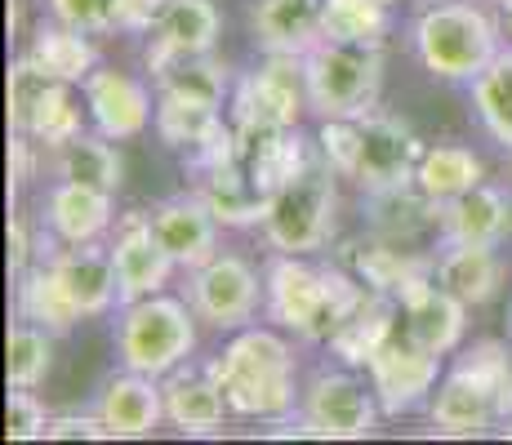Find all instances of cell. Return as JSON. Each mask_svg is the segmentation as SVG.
I'll list each match as a JSON object with an SVG mask.
<instances>
[{"mask_svg":"<svg viewBox=\"0 0 512 445\" xmlns=\"http://www.w3.org/2000/svg\"><path fill=\"white\" fill-rule=\"evenodd\" d=\"M210 374L219 379L232 414H241V419H294V405H299L294 374H299V365H294V348L277 330H263V325L232 330L228 348L210 361Z\"/></svg>","mask_w":512,"mask_h":445,"instance_id":"6da1fadb","label":"cell"},{"mask_svg":"<svg viewBox=\"0 0 512 445\" xmlns=\"http://www.w3.org/2000/svg\"><path fill=\"white\" fill-rule=\"evenodd\" d=\"M263 281H268L272 325L290 330L303 343H330V334L366 290L352 272L308 263V254H277Z\"/></svg>","mask_w":512,"mask_h":445,"instance_id":"7a4b0ae2","label":"cell"},{"mask_svg":"<svg viewBox=\"0 0 512 445\" xmlns=\"http://www.w3.org/2000/svg\"><path fill=\"white\" fill-rule=\"evenodd\" d=\"M428 419L441 437H481L512 423V361L504 343H477L437 383Z\"/></svg>","mask_w":512,"mask_h":445,"instance_id":"3957f363","label":"cell"},{"mask_svg":"<svg viewBox=\"0 0 512 445\" xmlns=\"http://www.w3.org/2000/svg\"><path fill=\"white\" fill-rule=\"evenodd\" d=\"M415 58L437 81H477L499 54V23L477 0H432L415 18Z\"/></svg>","mask_w":512,"mask_h":445,"instance_id":"277c9868","label":"cell"},{"mask_svg":"<svg viewBox=\"0 0 512 445\" xmlns=\"http://www.w3.org/2000/svg\"><path fill=\"white\" fill-rule=\"evenodd\" d=\"M303 85H308V107L321 121H357L374 112L383 89V45H352L321 36L303 54Z\"/></svg>","mask_w":512,"mask_h":445,"instance_id":"5b68a950","label":"cell"},{"mask_svg":"<svg viewBox=\"0 0 512 445\" xmlns=\"http://www.w3.org/2000/svg\"><path fill=\"white\" fill-rule=\"evenodd\" d=\"M196 321L192 303L170 299V294H152L139 303H121V321H116V356L125 370L165 379L174 374L187 356L196 352Z\"/></svg>","mask_w":512,"mask_h":445,"instance_id":"8992f818","label":"cell"},{"mask_svg":"<svg viewBox=\"0 0 512 445\" xmlns=\"http://www.w3.org/2000/svg\"><path fill=\"white\" fill-rule=\"evenodd\" d=\"M339 170L326 161H312L303 174H294L285 187L268 196L263 214V236L277 254H317L334 232V210H339Z\"/></svg>","mask_w":512,"mask_h":445,"instance_id":"52a82bcc","label":"cell"},{"mask_svg":"<svg viewBox=\"0 0 512 445\" xmlns=\"http://www.w3.org/2000/svg\"><path fill=\"white\" fill-rule=\"evenodd\" d=\"M383 405L374 388L348 370H321L299 397V428L303 437H326V441H361L379 432Z\"/></svg>","mask_w":512,"mask_h":445,"instance_id":"ba28073f","label":"cell"},{"mask_svg":"<svg viewBox=\"0 0 512 445\" xmlns=\"http://www.w3.org/2000/svg\"><path fill=\"white\" fill-rule=\"evenodd\" d=\"M308 112V85H303V58H277L259 72L241 76L232 89V125L241 138L250 134H277L294 130L299 116Z\"/></svg>","mask_w":512,"mask_h":445,"instance_id":"9c48e42d","label":"cell"},{"mask_svg":"<svg viewBox=\"0 0 512 445\" xmlns=\"http://www.w3.org/2000/svg\"><path fill=\"white\" fill-rule=\"evenodd\" d=\"M187 303L214 330H245L259 316V308H268V281L254 272L250 259L219 250L214 259L192 267Z\"/></svg>","mask_w":512,"mask_h":445,"instance_id":"30bf717a","label":"cell"},{"mask_svg":"<svg viewBox=\"0 0 512 445\" xmlns=\"http://www.w3.org/2000/svg\"><path fill=\"white\" fill-rule=\"evenodd\" d=\"M366 374H370V388H374V397H379L383 414H410L437 392L441 356L428 352L423 343H415L397 325V334L370 356Z\"/></svg>","mask_w":512,"mask_h":445,"instance_id":"8fae6325","label":"cell"},{"mask_svg":"<svg viewBox=\"0 0 512 445\" xmlns=\"http://www.w3.org/2000/svg\"><path fill=\"white\" fill-rule=\"evenodd\" d=\"M419 161H423V143L406 121H397L388 112L361 116V152H357V170H352V183L361 192L410 183Z\"/></svg>","mask_w":512,"mask_h":445,"instance_id":"7c38bea8","label":"cell"},{"mask_svg":"<svg viewBox=\"0 0 512 445\" xmlns=\"http://www.w3.org/2000/svg\"><path fill=\"white\" fill-rule=\"evenodd\" d=\"M223 32V18L214 9V0H170L165 14L156 18V27L147 32L143 45V63L152 76L170 72L179 58H196V54H214Z\"/></svg>","mask_w":512,"mask_h":445,"instance_id":"4fadbf2b","label":"cell"},{"mask_svg":"<svg viewBox=\"0 0 512 445\" xmlns=\"http://www.w3.org/2000/svg\"><path fill=\"white\" fill-rule=\"evenodd\" d=\"M397 303H401V330H406L415 343H423L428 352L450 356L459 343H464L468 303L455 299V294L437 281V272L410 281L406 290L397 294Z\"/></svg>","mask_w":512,"mask_h":445,"instance_id":"5bb4252c","label":"cell"},{"mask_svg":"<svg viewBox=\"0 0 512 445\" xmlns=\"http://www.w3.org/2000/svg\"><path fill=\"white\" fill-rule=\"evenodd\" d=\"M85 94V112H90L94 130L112 143H125V138H139L147 125L156 121L152 94H147L143 81H134L130 72H116V67H94L81 85Z\"/></svg>","mask_w":512,"mask_h":445,"instance_id":"9a60e30c","label":"cell"},{"mask_svg":"<svg viewBox=\"0 0 512 445\" xmlns=\"http://www.w3.org/2000/svg\"><path fill=\"white\" fill-rule=\"evenodd\" d=\"M112 263H116V299L121 303H139V299H152V294H165L170 272L179 267L161 250V241L152 236L147 210H134L116 223Z\"/></svg>","mask_w":512,"mask_h":445,"instance_id":"2e32d148","label":"cell"},{"mask_svg":"<svg viewBox=\"0 0 512 445\" xmlns=\"http://www.w3.org/2000/svg\"><path fill=\"white\" fill-rule=\"evenodd\" d=\"M147 227L161 241V250L170 254L183 272L201 267L205 259L219 254V219L210 214V205L201 196H174V201H161L156 210H147Z\"/></svg>","mask_w":512,"mask_h":445,"instance_id":"e0dca14e","label":"cell"},{"mask_svg":"<svg viewBox=\"0 0 512 445\" xmlns=\"http://www.w3.org/2000/svg\"><path fill=\"white\" fill-rule=\"evenodd\" d=\"M98 419H103L107 437H116V441L152 437L165 423L161 379L139 374V370H125V374H116V379H107V388L98 392Z\"/></svg>","mask_w":512,"mask_h":445,"instance_id":"ac0fdd59","label":"cell"},{"mask_svg":"<svg viewBox=\"0 0 512 445\" xmlns=\"http://www.w3.org/2000/svg\"><path fill=\"white\" fill-rule=\"evenodd\" d=\"M161 388H165V423L174 432H183V437H214V432H223L232 405L210 370H183L179 365L174 374L161 379Z\"/></svg>","mask_w":512,"mask_h":445,"instance_id":"d6986e66","label":"cell"},{"mask_svg":"<svg viewBox=\"0 0 512 445\" xmlns=\"http://www.w3.org/2000/svg\"><path fill=\"white\" fill-rule=\"evenodd\" d=\"M512 232V196L495 183H477L441 205L437 236L446 245H499Z\"/></svg>","mask_w":512,"mask_h":445,"instance_id":"ffe728a7","label":"cell"},{"mask_svg":"<svg viewBox=\"0 0 512 445\" xmlns=\"http://www.w3.org/2000/svg\"><path fill=\"white\" fill-rule=\"evenodd\" d=\"M116 196L112 192H98V187L72 183V178H58L45 196V227L54 241L63 245H85L98 241V236L112 227L116 219Z\"/></svg>","mask_w":512,"mask_h":445,"instance_id":"44dd1931","label":"cell"},{"mask_svg":"<svg viewBox=\"0 0 512 445\" xmlns=\"http://www.w3.org/2000/svg\"><path fill=\"white\" fill-rule=\"evenodd\" d=\"M401 325V303L392 294H379V290H361V299L348 308V316L339 321V330L330 334V352L339 356L343 365L352 370H366L370 356L383 348V343L397 334Z\"/></svg>","mask_w":512,"mask_h":445,"instance_id":"7402d4cb","label":"cell"},{"mask_svg":"<svg viewBox=\"0 0 512 445\" xmlns=\"http://www.w3.org/2000/svg\"><path fill=\"white\" fill-rule=\"evenodd\" d=\"M250 32L263 54L303 58L321 41V0H254Z\"/></svg>","mask_w":512,"mask_h":445,"instance_id":"603a6c76","label":"cell"},{"mask_svg":"<svg viewBox=\"0 0 512 445\" xmlns=\"http://www.w3.org/2000/svg\"><path fill=\"white\" fill-rule=\"evenodd\" d=\"M49 267L58 272V281L67 285L72 303L81 308V316L107 312L116 299V263H112V245H63V250L49 254Z\"/></svg>","mask_w":512,"mask_h":445,"instance_id":"cb8c5ba5","label":"cell"},{"mask_svg":"<svg viewBox=\"0 0 512 445\" xmlns=\"http://www.w3.org/2000/svg\"><path fill=\"white\" fill-rule=\"evenodd\" d=\"M366 223L374 236L415 245L423 232L441 227V201H432L415 178L397 187H379V192H366Z\"/></svg>","mask_w":512,"mask_h":445,"instance_id":"d4e9b609","label":"cell"},{"mask_svg":"<svg viewBox=\"0 0 512 445\" xmlns=\"http://www.w3.org/2000/svg\"><path fill=\"white\" fill-rule=\"evenodd\" d=\"M348 267H352V276H357L361 285H370V290L392 294V299H397L410 281L437 272V259H423V254H415L410 245L370 232V241H357L348 250Z\"/></svg>","mask_w":512,"mask_h":445,"instance_id":"484cf974","label":"cell"},{"mask_svg":"<svg viewBox=\"0 0 512 445\" xmlns=\"http://www.w3.org/2000/svg\"><path fill=\"white\" fill-rule=\"evenodd\" d=\"M321 152H312L308 138L299 134V125L294 130H277V134H250L241 138V165L245 174L254 178V187L259 192H277L285 187L294 174H303L312 161H317Z\"/></svg>","mask_w":512,"mask_h":445,"instance_id":"4316f807","label":"cell"},{"mask_svg":"<svg viewBox=\"0 0 512 445\" xmlns=\"http://www.w3.org/2000/svg\"><path fill=\"white\" fill-rule=\"evenodd\" d=\"M437 281L468 308H486L504 290L499 245H446V254L437 259Z\"/></svg>","mask_w":512,"mask_h":445,"instance_id":"83f0119b","label":"cell"},{"mask_svg":"<svg viewBox=\"0 0 512 445\" xmlns=\"http://www.w3.org/2000/svg\"><path fill=\"white\" fill-rule=\"evenodd\" d=\"M196 196L210 205V214L223 227H263V214H268V192L254 187V178L245 174L241 161L214 165V170L196 174Z\"/></svg>","mask_w":512,"mask_h":445,"instance_id":"f1b7e54d","label":"cell"},{"mask_svg":"<svg viewBox=\"0 0 512 445\" xmlns=\"http://www.w3.org/2000/svg\"><path fill=\"white\" fill-rule=\"evenodd\" d=\"M27 58L49 76V81H63V85H85V76L98 67V49L90 41V32L81 27H67V23H41L27 45Z\"/></svg>","mask_w":512,"mask_h":445,"instance_id":"f546056e","label":"cell"},{"mask_svg":"<svg viewBox=\"0 0 512 445\" xmlns=\"http://www.w3.org/2000/svg\"><path fill=\"white\" fill-rule=\"evenodd\" d=\"M14 303H18V316L23 321H36L45 330L63 334L81 321V308L72 303L67 285L58 281V272L49 267V259H36L23 276H14Z\"/></svg>","mask_w":512,"mask_h":445,"instance_id":"4dcf8cb0","label":"cell"},{"mask_svg":"<svg viewBox=\"0 0 512 445\" xmlns=\"http://www.w3.org/2000/svg\"><path fill=\"white\" fill-rule=\"evenodd\" d=\"M415 183L432 196V201L446 205V201H455V196H464L468 187L486 183V165H481V156L472 152V147L437 143V147H423Z\"/></svg>","mask_w":512,"mask_h":445,"instance_id":"1f68e13d","label":"cell"},{"mask_svg":"<svg viewBox=\"0 0 512 445\" xmlns=\"http://www.w3.org/2000/svg\"><path fill=\"white\" fill-rule=\"evenodd\" d=\"M54 170L58 178H72V183H85V187H98V192H121V156H116L112 138L103 134H81L72 143H63L54 152Z\"/></svg>","mask_w":512,"mask_h":445,"instance_id":"d6a6232c","label":"cell"},{"mask_svg":"<svg viewBox=\"0 0 512 445\" xmlns=\"http://www.w3.org/2000/svg\"><path fill=\"white\" fill-rule=\"evenodd\" d=\"M472 107H477L481 130L512 152V45L490 58V67L472 81Z\"/></svg>","mask_w":512,"mask_h":445,"instance_id":"836d02e7","label":"cell"},{"mask_svg":"<svg viewBox=\"0 0 512 445\" xmlns=\"http://www.w3.org/2000/svg\"><path fill=\"white\" fill-rule=\"evenodd\" d=\"M152 125L165 147H174V152H196V147L210 143V138L223 130V112L219 107L192 103V98H179V94H161L156 98Z\"/></svg>","mask_w":512,"mask_h":445,"instance_id":"e575fe53","label":"cell"},{"mask_svg":"<svg viewBox=\"0 0 512 445\" xmlns=\"http://www.w3.org/2000/svg\"><path fill=\"white\" fill-rule=\"evenodd\" d=\"M54 365V330L18 316L9 325V348H5V379L9 388H41Z\"/></svg>","mask_w":512,"mask_h":445,"instance_id":"d590c367","label":"cell"},{"mask_svg":"<svg viewBox=\"0 0 512 445\" xmlns=\"http://www.w3.org/2000/svg\"><path fill=\"white\" fill-rule=\"evenodd\" d=\"M321 36L352 45H383L388 0H321Z\"/></svg>","mask_w":512,"mask_h":445,"instance_id":"8d00e7d4","label":"cell"},{"mask_svg":"<svg viewBox=\"0 0 512 445\" xmlns=\"http://www.w3.org/2000/svg\"><path fill=\"white\" fill-rule=\"evenodd\" d=\"M156 85H161V94H179L205 107H223L232 76H228V63H219L214 54H196V58H179L170 72L156 76Z\"/></svg>","mask_w":512,"mask_h":445,"instance_id":"74e56055","label":"cell"},{"mask_svg":"<svg viewBox=\"0 0 512 445\" xmlns=\"http://www.w3.org/2000/svg\"><path fill=\"white\" fill-rule=\"evenodd\" d=\"M27 138H36L45 152H58L63 143L81 138V107L72 98V85L54 81L45 89V98L36 103L32 121H27Z\"/></svg>","mask_w":512,"mask_h":445,"instance_id":"f35d334b","label":"cell"},{"mask_svg":"<svg viewBox=\"0 0 512 445\" xmlns=\"http://www.w3.org/2000/svg\"><path fill=\"white\" fill-rule=\"evenodd\" d=\"M54 85L32 58H14L9 63V81H5V94H9V130L14 134H27V121H32L36 103L45 98V89Z\"/></svg>","mask_w":512,"mask_h":445,"instance_id":"ab89813d","label":"cell"},{"mask_svg":"<svg viewBox=\"0 0 512 445\" xmlns=\"http://www.w3.org/2000/svg\"><path fill=\"white\" fill-rule=\"evenodd\" d=\"M317 152H321V161H326L330 170H339L343 178H352V170H357V152H361V116H357V121H343V116L321 121Z\"/></svg>","mask_w":512,"mask_h":445,"instance_id":"60d3db41","label":"cell"},{"mask_svg":"<svg viewBox=\"0 0 512 445\" xmlns=\"http://www.w3.org/2000/svg\"><path fill=\"white\" fill-rule=\"evenodd\" d=\"M49 419H54V414L36 401V388H9V401H5V437L9 441L49 437Z\"/></svg>","mask_w":512,"mask_h":445,"instance_id":"b9f144b4","label":"cell"},{"mask_svg":"<svg viewBox=\"0 0 512 445\" xmlns=\"http://www.w3.org/2000/svg\"><path fill=\"white\" fill-rule=\"evenodd\" d=\"M49 14L67 27H81V32H107L116 14V0H49Z\"/></svg>","mask_w":512,"mask_h":445,"instance_id":"7bdbcfd3","label":"cell"},{"mask_svg":"<svg viewBox=\"0 0 512 445\" xmlns=\"http://www.w3.org/2000/svg\"><path fill=\"white\" fill-rule=\"evenodd\" d=\"M170 0H116V14H112V27L125 36H147L156 27V18L165 14Z\"/></svg>","mask_w":512,"mask_h":445,"instance_id":"ee69618b","label":"cell"},{"mask_svg":"<svg viewBox=\"0 0 512 445\" xmlns=\"http://www.w3.org/2000/svg\"><path fill=\"white\" fill-rule=\"evenodd\" d=\"M98 437H107L98 410L94 414H54V419H49V441H98Z\"/></svg>","mask_w":512,"mask_h":445,"instance_id":"f6af8a7d","label":"cell"},{"mask_svg":"<svg viewBox=\"0 0 512 445\" xmlns=\"http://www.w3.org/2000/svg\"><path fill=\"white\" fill-rule=\"evenodd\" d=\"M32 267V232H27V214H9V276H23Z\"/></svg>","mask_w":512,"mask_h":445,"instance_id":"bcb514c9","label":"cell"},{"mask_svg":"<svg viewBox=\"0 0 512 445\" xmlns=\"http://www.w3.org/2000/svg\"><path fill=\"white\" fill-rule=\"evenodd\" d=\"M23 32V0H9V36Z\"/></svg>","mask_w":512,"mask_h":445,"instance_id":"7dc6e473","label":"cell"},{"mask_svg":"<svg viewBox=\"0 0 512 445\" xmlns=\"http://www.w3.org/2000/svg\"><path fill=\"white\" fill-rule=\"evenodd\" d=\"M504 9H508V41H512V0H504Z\"/></svg>","mask_w":512,"mask_h":445,"instance_id":"c3c4849f","label":"cell"},{"mask_svg":"<svg viewBox=\"0 0 512 445\" xmlns=\"http://www.w3.org/2000/svg\"><path fill=\"white\" fill-rule=\"evenodd\" d=\"M504 437H512V423H504Z\"/></svg>","mask_w":512,"mask_h":445,"instance_id":"681fc988","label":"cell"},{"mask_svg":"<svg viewBox=\"0 0 512 445\" xmlns=\"http://www.w3.org/2000/svg\"><path fill=\"white\" fill-rule=\"evenodd\" d=\"M388 5H397V0H388Z\"/></svg>","mask_w":512,"mask_h":445,"instance_id":"f907efd6","label":"cell"}]
</instances>
